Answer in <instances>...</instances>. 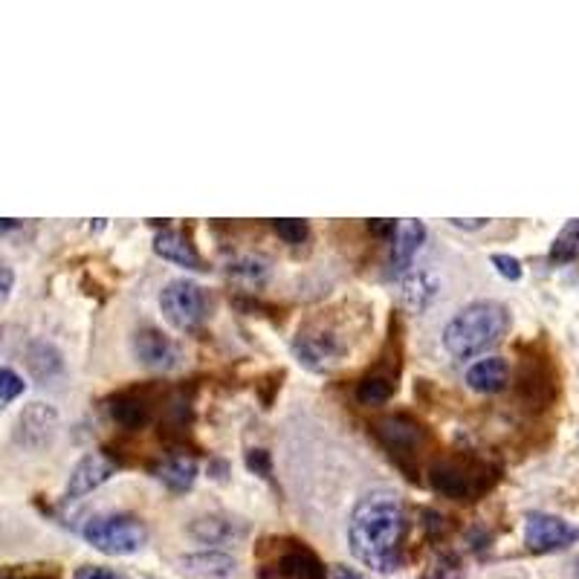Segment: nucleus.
<instances>
[{"label": "nucleus", "mask_w": 579, "mask_h": 579, "mask_svg": "<svg viewBox=\"0 0 579 579\" xmlns=\"http://www.w3.org/2000/svg\"><path fill=\"white\" fill-rule=\"evenodd\" d=\"M409 513L398 492L374 490L356 501L347 521V544L356 562L376 573H394L403 565Z\"/></svg>", "instance_id": "obj_1"}, {"label": "nucleus", "mask_w": 579, "mask_h": 579, "mask_svg": "<svg viewBox=\"0 0 579 579\" xmlns=\"http://www.w3.org/2000/svg\"><path fill=\"white\" fill-rule=\"evenodd\" d=\"M510 331V311L501 302H472L443 327V347L455 360H472L499 345Z\"/></svg>", "instance_id": "obj_2"}, {"label": "nucleus", "mask_w": 579, "mask_h": 579, "mask_svg": "<svg viewBox=\"0 0 579 579\" xmlns=\"http://www.w3.org/2000/svg\"><path fill=\"white\" fill-rule=\"evenodd\" d=\"M501 470L484 458L470 452L434 458L429 463V487L449 501H478L484 492L499 484Z\"/></svg>", "instance_id": "obj_3"}, {"label": "nucleus", "mask_w": 579, "mask_h": 579, "mask_svg": "<svg viewBox=\"0 0 579 579\" xmlns=\"http://www.w3.org/2000/svg\"><path fill=\"white\" fill-rule=\"evenodd\" d=\"M351 351H354V336H351L347 325H340L336 318H307L293 336L296 360L307 371H316V374L340 369L342 362L351 356Z\"/></svg>", "instance_id": "obj_4"}, {"label": "nucleus", "mask_w": 579, "mask_h": 579, "mask_svg": "<svg viewBox=\"0 0 579 579\" xmlns=\"http://www.w3.org/2000/svg\"><path fill=\"white\" fill-rule=\"evenodd\" d=\"M81 536H85L87 544H94L99 553H108V557H130L148 542L145 524L130 513L94 516V519L85 521Z\"/></svg>", "instance_id": "obj_5"}, {"label": "nucleus", "mask_w": 579, "mask_h": 579, "mask_svg": "<svg viewBox=\"0 0 579 579\" xmlns=\"http://www.w3.org/2000/svg\"><path fill=\"white\" fill-rule=\"evenodd\" d=\"M374 434L380 438L383 449L391 455V461L398 463L405 475L418 472L420 455L429 446V432L423 423L412 418V414H389L374 423Z\"/></svg>", "instance_id": "obj_6"}, {"label": "nucleus", "mask_w": 579, "mask_h": 579, "mask_svg": "<svg viewBox=\"0 0 579 579\" xmlns=\"http://www.w3.org/2000/svg\"><path fill=\"white\" fill-rule=\"evenodd\" d=\"M159 311L166 316L168 325L180 333H197L212 313L209 293L197 282L188 278H174L159 293Z\"/></svg>", "instance_id": "obj_7"}, {"label": "nucleus", "mask_w": 579, "mask_h": 579, "mask_svg": "<svg viewBox=\"0 0 579 579\" xmlns=\"http://www.w3.org/2000/svg\"><path fill=\"white\" fill-rule=\"evenodd\" d=\"M264 568V579H327L325 562L298 539H284L282 548H273Z\"/></svg>", "instance_id": "obj_8"}, {"label": "nucleus", "mask_w": 579, "mask_h": 579, "mask_svg": "<svg viewBox=\"0 0 579 579\" xmlns=\"http://www.w3.org/2000/svg\"><path fill=\"white\" fill-rule=\"evenodd\" d=\"M579 542V528L550 513H528L524 519V544L530 553H557Z\"/></svg>", "instance_id": "obj_9"}, {"label": "nucleus", "mask_w": 579, "mask_h": 579, "mask_svg": "<svg viewBox=\"0 0 579 579\" xmlns=\"http://www.w3.org/2000/svg\"><path fill=\"white\" fill-rule=\"evenodd\" d=\"M58 432V412L47 403H29L14 423V443L29 452H41Z\"/></svg>", "instance_id": "obj_10"}, {"label": "nucleus", "mask_w": 579, "mask_h": 579, "mask_svg": "<svg viewBox=\"0 0 579 579\" xmlns=\"http://www.w3.org/2000/svg\"><path fill=\"white\" fill-rule=\"evenodd\" d=\"M134 354H137L139 365L148 371H159V374L174 371L183 362L180 345L157 327H139L134 336Z\"/></svg>", "instance_id": "obj_11"}, {"label": "nucleus", "mask_w": 579, "mask_h": 579, "mask_svg": "<svg viewBox=\"0 0 579 579\" xmlns=\"http://www.w3.org/2000/svg\"><path fill=\"white\" fill-rule=\"evenodd\" d=\"M114 472H116V461L108 455V452H87V455L76 463V470L70 472L65 499L67 501L85 499L87 492H94L96 487L108 484L110 478H114Z\"/></svg>", "instance_id": "obj_12"}, {"label": "nucleus", "mask_w": 579, "mask_h": 579, "mask_svg": "<svg viewBox=\"0 0 579 579\" xmlns=\"http://www.w3.org/2000/svg\"><path fill=\"white\" fill-rule=\"evenodd\" d=\"M105 412L110 414L116 426L143 429L154 418L151 389L116 391L114 398H108V403H105Z\"/></svg>", "instance_id": "obj_13"}, {"label": "nucleus", "mask_w": 579, "mask_h": 579, "mask_svg": "<svg viewBox=\"0 0 579 579\" xmlns=\"http://www.w3.org/2000/svg\"><path fill=\"white\" fill-rule=\"evenodd\" d=\"M188 533L195 536L197 542L215 544V550L229 548V544H238L249 533V521L235 519L229 513H206L188 524Z\"/></svg>", "instance_id": "obj_14"}, {"label": "nucleus", "mask_w": 579, "mask_h": 579, "mask_svg": "<svg viewBox=\"0 0 579 579\" xmlns=\"http://www.w3.org/2000/svg\"><path fill=\"white\" fill-rule=\"evenodd\" d=\"M154 253H157L159 258L177 264V267L195 269V273H206V269H209V264L197 253V246L192 244V235H188L186 229H171V226L159 229L157 235H154Z\"/></svg>", "instance_id": "obj_15"}, {"label": "nucleus", "mask_w": 579, "mask_h": 579, "mask_svg": "<svg viewBox=\"0 0 579 579\" xmlns=\"http://www.w3.org/2000/svg\"><path fill=\"white\" fill-rule=\"evenodd\" d=\"M423 244H426V226L420 224V220H403V224H398V229L391 235L389 278L409 275L414 255L420 253V246Z\"/></svg>", "instance_id": "obj_16"}, {"label": "nucleus", "mask_w": 579, "mask_h": 579, "mask_svg": "<svg viewBox=\"0 0 579 579\" xmlns=\"http://www.w3.org/2000/svg\"><path fill=\"white\" fill-rule=\"evenodd\" d=\"M398 380H400V362L398 360H383L376 369H371L369 376H362L360 383H356L354 398L356 403L362 405H385L391 398H394V391H398Z\"/></svg>", "instance_id": "obj_17"}, {"label": "nucleus", "mask_w": 579, "mask_h": 579, "mask_svg": "<svg viewBox=\"0 0 579 579\" xmlns=\"http://www.w3.org/2000/svg\"><path fill=\"white\" fill-rule=\"evenodd\" d=\"M180 571L192 579H235L238 562L224 550H200L180 559Z\"/></svg>", "instance_id": "obj_18"}, {"label": "nucleus", "mask_w": 579, "mask_h": 579, "mask_svg": "<svg viewBox=\"0 0 579 579\" xmlns=\"http://www.w3.org/2000/svg\"><path fill=\"white\" fill-rule=\"evenodd\" d=\"M510 383V362L501 356H484L467 369V385L478 394H499Z\"/></svg>", "instance_id": "obj_19"}, {"label": "nucleus", "mask_w": 579, "mask_h": 579, "mask_svg": "<svg viewBox=\"0 0 579 579\" xmlns=\"http://www.w3.org/2000/svg\"><path fill=\"white\" fill-rule=\"evenodd\" d=\"M23 362H27L29 374L36 376L38 383H43V385L56 383L58 376L65 374V362H61L58 347L50 345V342H43V340L29 342L27 360H23Z\"/></svg>", "instance_id": "obj_20"}, {"label": "nucleus", "mask_w": 579, "mask_h": 579, "mask_svg": "<svg viewBox=\"0 0 579 579\" xmlns=\"http://www.w3.org/2000/svg\"><path fill=\"white\" fill-rule=\"evenodd\" d=\"M154 475L174 492H186L188 487L195 484L197 478V463L192 458L180 455V452H171V455L159 458L151 467Z\"/></svg>", "instance_id": "obj_21"}, {"label": "nucleus", "mask_w": 579, "mask_h": 579, "mask_svg": "<svg viewBox=\"0 0 579 579\" xmlns=\"http://www.w3.org/2000/svg\"><path fill=\"white\" fill-rule=\"evenodd\" d=\"M434 296H438V278H434V275H429V273L405 275L403 293H400V298H403V304H405V311L423 313L429 304L434 302Z\"/></svg>", "instance_id": "obj_22"}, {"label": "nucleus", "mask_w": 579, "mask_h": 579, "mask_svg": "<svg viewBox=\"0 0 579 579\" xmlns=\"http://www.w3.org/2000/svg\"><path fill=\"white\" fill-rule=\"evenodd\" d=\"M577 255H579V217H573V220H568V224L559 229L557 238H553L548 258L550 264L562 267V264H571Z\"/></svg>", "instance_id": "obj_23"}, {"label": "nucleus", "mask_w": 579, "mask_h": 579, "mask_svg": "<svg viewBox=\"0 0 579 579\" xmlns=\"http://www.w3.org/2000/svg\"><path fill=\"white\" fill-rule=\"evenodd\" d=\"M229 273L232 278H238L246 287H261V284L267 282L269 264L264 258H258V255H244V258L232 261Z\"/></svg>", "instance_id": "obj_24"}, {"label": "nucleus", "mask_w": 579, "mask_h": 579, "mask_svg": "<svg viewBox=\"0 0 579 579\" xmlns=\"http://www.w3.org/2000/svg\"><path fill=\"white\" fill-rule=\"evenodd\" d=\"M23 391H27V383H23V376L18 374L14 369H7V365H0V412L7 409L9 403L21 398Z\"/></svg>", "instance_id": "obj_25"}, {"label": "nucleus", "mask_w": 579, "mask_h": 579, "mask_svg": "<svg viewBox=\"0 0 579 579\" xmlns=\"http://www.w3.org/2000/svg\"><path fill=\"white\" fill-rule=\"evenodd\" d=\"M273 229L284 244H302V241H307V235H311V226H307V220H302V217H296V220L278 217V220H273Z\"/></svg>", "instance_id": "obj_26"}, {"label": "nucleus", "mask_w": 579, "mask_h": 579, "mask_svg": "<svg viewBox=\"0 0 579 579\" xmlns=\"http://www.w3.org/2000/svg\"><path fill=\"white\" fill-rule=\"evenodd\" d=\"M246 467L258 478L273 475V458H269L267 449H249V452H246Z\"/></svg>", "instance_id": "obj_27"}, {"label": "nucleus", "mask_w": 579, "mask_h": 579, "mask_svg": "<svg viewBox=\"0 0 579 579\" xmlns=\"http://www.w3.org/2000/svg\"><path fill=\"white\" fill-rule=\"evenodd\" d=\"M490 261H492V267L499 269V275H504L507 282H519L521 278V261L513 258V255L495 253Z\"/></svg>", "instance_id": "obj_28"}, {"label": "nucleus", "mask_w": 579, "mask_h": 579, "mask_svg": "<svg viewBox=\"0 0 579 579\" xmlns=\"http://www.w3.org/2000/svg\"><path fill=\"white\" fill-rule=\"evenodd\" d=\"M72 579H130L122 571H114V568H101V565H79Z\"/></svg>", "instance_id": "obj_29"}, {"label": "nucleus", "mask_w": 579, "mask_h": 579, "mask_svg": "<svg viewBox=\"0 0 579 579\" xmlns=\"http://www.w3.org/2000/svg\"><path fill=\"white\" fill-rule=\"evenodd\" d=\"M12 287H14L12 267H7V264L0 261V304L7 302L9 296H12Z\"/></svg>", "instance_id": "obj_30"}, {"label": "nucleus", "mask_w": 579, "mask_h": 579, "mask_svg": "<svg viewBox=\"0 0 579 579\" xmlns=\"http://www.w3.org/2000/svg\"><path fill=\"white\" fill-rule=\"evenodd\" d=\"M327 579H362V577L356 571H351L347 565H336V568L327 571Z\"/></svg>", "instance_id": "obj_31"}, {"label": "nucleus", "mask_w": 579, "mask_h": 579, "mask_svg": "<svg viewBox=\"0 0 579 579\" xmlns=\"http://www.w3.org/2000/svg\"><path fill=\"white\" fill-rule=\"evenodd\" d=\"M452 226H455V229H484L487 226V220L484 217H481V220H461V217H452Z\"/></svg>", "instance_id": "obj_32"}, {"label": "nucleus", "mask_w": 579, "mask_h": 579, "mask_svg": "<svg viewBox=\"0 0 579 579\" xmlns=\"http://www.w3.org/2000/svg\"><path fill=\"white\" fill-rule=\"evenodd\" d=\"M0 579H56L52 573H14V571H3Z\"/></svg>", "instance_id": "obj_33"}, {"label": "nucleus", "mask_w": 579, "mask_h": 579, "mask_svg": "<svg viewBox=\"0 0 579 579\" xmlns=\"http://www.w3.org/2000/svg\"><path fill=\"white\" fill-rule=\"evenodd\" d=\"M21 229V220H0V232H12Z\"/></svg>", "instance_id": "obj_34"}, {"label": "nucleus", "mask_w": 579, "mask_h": 579, "mask_svg": "<svg viewBox=\"0 0 579 579\" xmlns=\"http://www.w3.org/2000/svg\"><path fill=\"white\" fill-rule=\"evenodd\" d=\"M577 565H579V562H577Z\"/></svg>", "instance_id": "obj_35"}]
</instances>
